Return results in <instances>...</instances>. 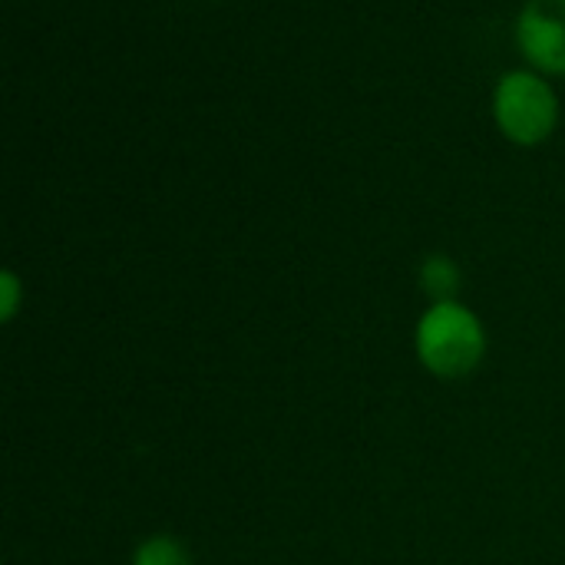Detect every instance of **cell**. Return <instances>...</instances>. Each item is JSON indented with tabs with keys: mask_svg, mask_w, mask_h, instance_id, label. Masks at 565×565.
<instances>
[{
	"mask_svg": "<svg viewBox=\"0 0 565 565\" xmlns=\"http://www.w3.org/2000/svg\"><path fill=\"white\" fill-rule=\"evenodd\" d=\"M17 305H20V278L13 271H3L0 275V318L10 321L17 315Z\"/></svg>",
	"mask_w": 565,
	"mask_h": 565,
	"instance_id": "obj_6",
	"label": "cell"
},
{
	"mask_svg": "<svg viewBox=\"0 0 565 565\" xmlns=\"http://www.w3.org/2000/svg\"><path fill=\"white\" fill-rule=\"evenodd\" d=\"M493 122L516 146H540L559 126V96L536 70H510L493 89Z\"/></svg>",
	"mask_w": 565,
	"mask_h": 565,
	"instance_id": "obj_2",
	"label": "cell"
},
{
	"mask_svg": "<svg viewBox=\"0 0 565 565\" xmlns=\"http://www.w3.org/2000/svg\"><path fill=\"white\" fill-rule=\"evenodd\" d=\"M132 565H189V556L172 536H152L136 550Z\"/></svg>",
	"mask_w": 565,
	"mask_h": 565,
	"instance_id": "obj_5",
	"label": "cell"
},
{
	"mask_svg": "<svg viewBox=\"0 0 565 565\" xmlns=\"http://www.w3.org/2000/svg\"><path fill=\"white\" fill-rule=\"evenodd\" d=\"M487 351V334L480 318L457 301H434V308L417 324V354L437 377L470 374Z\"/></svg>",
	"mask_w": 565,
	"mask_h": 565,
	"instance_id": "obj_1",
	"label": "cell"
},
{
	"mask_svg": "<svg viewBox=\"0 0 565 565\" xmlns=\"http://www.w3.org/2000/svg\"><path fill=\"white\" fill-rule=\"evenodd\" d=\"M420 285L434 301H454L460 291V268L447 255H430L420 268Z\"/></svg>",
	"mask_w": 565,
	"mask_h": 565,
	"instance_id": "obj_4",
	"label": "cell"
},
{
	"mask_svg": "<svg viewBox=\"0 0 565 565\" xmlns=\"http://www.w3.org/2000/svg\"><path fill=\"white\" fill-rule=\"evenodd\" d=\"M516 46L530 70L565 76V0H526L516 17Z\"/></svg>",
	"mask_w": 565,
	"mask_h": 565,
	"instance_id": "obj_3",
	"label": "cell"
}]
</instances>
